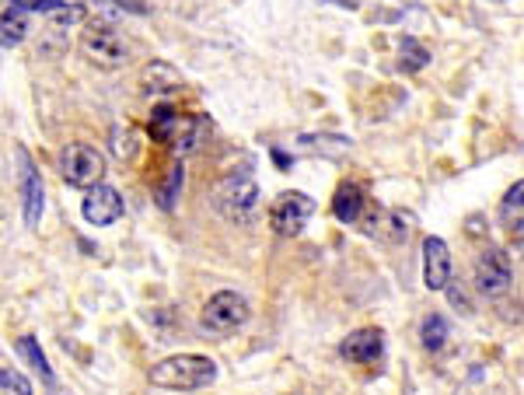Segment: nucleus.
<instances>
[{"label":"nucleus","mask_w":524,"mask_h":395,"mask_svg":"<svg viewBox=\"0 0 524 395\" xmlns=\"http://www.w3.org/2000/svg\"><path fill=\"white\" fill-rule=\"evenodd\" d=\"M217 378V364L210 357L200 354H179L168 357V361L154 364L151 371V385L154 389H168V392H193L203 389Z\"/></svg>","instance_id":"nucleus-1"},{"label":"nucleus","mask_w":524,"mask_h":395,"mask_svg":"<svg viewBox=\"0 0 524 395\" xmlns=\"http://www.w3.org/2000/svg\"><path fill=\"white\" fill-rule=\"evenodd\" d=\"M217 214L228 217L231 224H249L252 214L259 210V186L249 175H228L221 186L210 193Z\"/></svg>","instance_id":"nucleus-2"},{"label":"nucleus","mask_w":524,"mask_h":395,"mask_svg":"<svg viewBox=\"0 0 524 395\" xmlns=\"http://www.w3.org/2000/svg\"><path fill=\"white\" fill-rule=\"evenodd\" d=\"M249 322V301L235 291H217L214 298L203 305V315H200V326L214 336H231L238 329H245Z\"/></svg>","instance_id":"nucleus-3"},{"label":"nucleus","mask_w":524,"mask_h":395,"mask_svg":"<svg viewBox=\"0 0 524 395\" xmlns=\"http://www.w3.org/2000/svg\"><path fill=\"white\" fill-rule=\"evenodd\" d=\"M81 49H84V56H88L91 63H98L102 70H116L130 60L126 39L112 25H105V21H95L91 28H84Z\"/></svg>","instance_id":"nucleus-4"},{"label":"nucleus","mask_w":524,"mask_h":395,"mask_svg":"<svg viewBox=\"0 0 524 395\" xmlns=\"http://www.w3.org/2000/svg\"><path fill=\"white\" fill-rule=\"evenodd\" d=\"M60 175H63V182H70V186L91 189L102 182L105 161L91 144H67L60 151Z\"/></svg>","instance_id":"nucleus-5"},{"label":"nucleus","mask_w":524,"mask_h":395,"mask_svg":"<svg viewBox=\"0 0 524 395\" xmlns=\"http://www.w3.org/2000/svg\"><path fill=\"white\" fill-rule=\"evenodd\" d=\"M311 214H315V200H311L308 193L290 189V193H280L269 203V228L283 238H294L301 235V228L308 224Z\"/></svg>","instance_id":"nucleus-6"},{"label":"nucleus","mask_w":524,"mask_h":395,"mask_svg":"<svg viewBox=\"0 0 524 395\" xmlns=\"http://www.w3.org/2000/svg\"><path fill=\"white\" fill-rule=\"evenodd\" d=\"M514 284V270H511V259H507L504 249L497 245H486L476 259V287L486 294V298H504Z\"/></svg>","instance_id":"nucleus-7"},{"label":"nucleus","mask_w":524,"mask_h":395,"mask_svg":"<svg viewBox=\"0 0 524 395\" xmlns=\"http://www.w3.org/2000/svg\"><path fill=\"white\" fill-rule=\"evenodd\" d=\"M18 193H21V217H25L28 228H35L42 221V207H46V189H42V175L35 172L25 147H18Z\"/></svg>","instance_id":"nucleus-8"},{"label":"nucleus","mask_w":524,"mask_h":395,"mask_svg":"<svg viewBox=\"0 0 524 395\" xmlns=\"http://www.w3.org/2000/svg\"><path fill=\"white\" fill-rule=\"evenodd\" d=\"M81 214H84V221L88 224L105 228V224H112V221L123 217V196H119L112 186H105V182H98V186H91V193L84 196Z\"/></svg>","instance_id":"nucleus-9"},{"label":"nucleus","mask_w":524,"mask_h":395,"mask_svg":"<svg viewBox=\"0 0 524 395\" xmlns=\"http://www.w3.org/2000/svg\"><path fill=\"white\" fill-rule=\"evenodd\" d=\"M423 284H427L430 291H448L451 249L444 238H427V242H423Z\"/></svg>","instance_id":"nucleus-10"},{"label":"nucleus","mask_w":524,"mask_h":395,"mask_svg":"<svg viewBox=\"0 0 524 395\" xmlns=\"http://www.w3.org/2000/svg\"><path fill=\"white\" fill-rule=\"evenodd\" d=\"M339 354L353 364H374L385 354V336H381V329H357V333H350L343 340Z\"/></svg>","instance_id":"nucleus-11"},{"label":"nucleus","mask_w":524,"mask_h":395,"mask_svg":"<svg viewBox=\"0 0 524 395\" xmlns=\"http://www.w3.org/2000/svg\"><path fill=\"white\" fill-rule=\"evenodd\" d=\"M140 88L144 95H154V98H165V95H175L182 88V74L165 60H151L144 70H140Z\"/></svg>","instance_id":"nucleus-12"},{"label":"nucleus","mask_w":524,"mask_h":395,"mask_svg":"<svg viewBox=\"0 0 524 395\" xmlns=\"http://www.w3.org/2000/svg\"><path fill=\"white\" fill-rule=\"evenodd\" d=\"M207 137H210V119L179 116V126H175V137H172V151L179 154V158H186V154L200 151Z\"/></svg>","instance_id":"nucleus-13"},{"label":"nucleus","mask_w":524,"mask_h":395,"mask_svg":"<svg viewBox=\"0 0 524 395\" xmlns=\"http://www.w3.org/2000/svg\"><path fill=\"white\" fill-rule=\"evenodd\" d=\"M364 189L357 186V182H343V186L336 189V196H332V214L339 217L343 224H360L364 221Z\"/></svg>","instance_id":"nucleus-14"},{"label":"nucleus","mask_w":524,"mask_h":395,"mask_svg":"<svg viewBox=\"0 0 524 395\" xmlns=\"http://www.w3.org/2000/svg\"><path fill=\"white\" fill-rule=\"evenodd\" d=\"M448 336H451V326L444 315H427L420 326V343L423 350H430V354H441L444 347H448Z\"/></svg>","instance_id":"nucleus-15"},{"label":"nucleus","mask_w":524,"mask_h":395,"mask_svg":"<svg viewBox=\"0 0 524 395\" xmlns=\"http://www.w3.org/2000/svg\"><path fill=\"white\" fill-rule=\"evenodd\" d=\"M500 224H507L514 231L524 228V179L514 182L504 200H500Z\"/></svg>","instance_id":"nucleus-16"},{"label":"nucleus","mask_w":524,"mask_h":395,"mask_svg":"<svg viewBox=\"0 0 524 395\" xmlns=\"http://www.w3.org/2000/svg\"><path fill=\"white\" fill-rule=\"evenodd\" d=\"M179 109H172V105H161V109H154L151 116V137L158 140V144L172 147V137H175V126H179Z\"/></svg>","instance_id":"nucleus-17"},{"label":"nucleus","mask_w":524,"mask_h":395,"mask_svg":"<svg viewBox=\"0 0 524 395\" xmlns=\"http://www.w3.org/2000/svg\"><path fill=\"white\" fill-rule=\"evenodd\" d=\"M182 182H186V168H182V161H175V165L168 168V179L161 182V189H158V207L161 210H175L179 193H182Z\"/></svg>","instance_id":"nucleus-18"},{"label":"nucleus","mask_w":524,"mask_h":395,"mask_svg":"<svg viewBox=\"0 0 524 395\" xmlns=\"http://www.w3.org/2000/svg\"><path fill=\"white\" fill-rule=\"evenodd\" d=\"M14 354H18L21 361L32 364V368L39 371L46 382H53V371H49V361H46V354L39 350V343H35V336H21V340L14 343Z\"/></svg>","instance_id":"nucleus-19"},{"label":"nucleus","mask_w":524,"mask_h":395,"mask_svg":"<svg viewBox=\"0 0 524 395\" xmlns=\"http://www.w3.org/2000/svg\"><path fill=\"white\" fill-rule=\"evenodd\" d=\"M427 63H430L427 46H420L416 39H406V42H402V67H406V70H423Z\"/></svg>","instance_id":"nucleus-20"},{"label":"nucleus","mask_w":524,"mask_h":395,"mask_svg":"<svg viewBox=\"0 0 524 395\" xmlns=\"http://www.w3.org/2000/svg\"><path fill=\"white\" fill-rule=\"evenodd\" d=\"M25 18H21V14H14L11 7H7L4 11V49H14L18 46L21 39H25Z\"/></svg>","instance_id":"nucleus-21"},{"label":"nucleus","mask_w":524,"mask_h":395,"mask_svg":"<svg viewBox=\"0 0 524 395\" xmlns=\"http://www.w3.org/2000/svg\"><path fill=\"white\" fill-rule=\"evenodd\" d=\"M409 231H413V214H402V210H392L385 221V235L392 238V242H402V238H409Z\"/></svg>","instance_id":"nucleus-22"},{"label":"nucleus","mask_w":524,"mask_h":395,"mask_svg":"<svg viewBox=\"0 0 524 395\" xmlns=\"http://www.w3.org/2000/svg\"><path fill=\"white\" fill-rule=\"evenodd\" d=\"M112 151H116L119 158H133V154H137V133L133 130L123 133V126H116V130H112Z\"/></svg>","instance_id":"nucleus-23"},{"label":"nucleus","mask_w":524,"mask_h":395,"mask_svg":"<svg viewBox=\"0 0 524 395\" xmlns=\"http://www.w3.org/2000/svg\"><path fill=\"white\" fill-rule=\"evenodd\" d=\"M0 389H4L7 395H14V392H18V395H28V392H32V382H28L25 375H18V371L4 368V371H0Z\"/></svg>","instance_id":"nucleus-24"},{"label":"nucleus","mask_w":524,"mask_h":395,"mask_svg":"<svg viewBox=\"0 0 524 395\" xmlns=\"http://www.w3.org/2000/svg\"><path fill=\"white\" fill-rule=\"evenodd\" d=\"M53 14V25H77V21H84V7L81 4H74V7H56V11H49Z\"/></svg>","instance_id":"nucleus-25"},{"label":"nucleus","mask_w":524,"mask_h":395,"mask_svg":"<svg viewBox=\"0 0 524 395\" xmlns=\"http://www.w3.org/2000/svg\"><path fill=\"white\" fill-rule=\"evenodd\" d=\"M7 4L21 7V11H56V7H63V0H7Z\"/></svg>","instance_id":"nucleus-26"},{"label":"nucleus","mask_w":524,"mask_h":395,"mask_svg":"<svg viewBox=\"0 0 524 395\" xmlns=\"http://www.w3.org/2000/svg\"><path fill=\"white\" fill-rule=\"evenodd\" d=\"M448 294H451V301H455V305H462L465 312H469V298H465V294L458 291V287H451V284H448Z\"/></svg>","instance_id":"nucleus-27"},{"label":"nucleus","mask_w":524,"mask_h":395,"mask_svg":"<svg viewBox=\"0 0 524 395\" xmlns=\"http://www.w3.org/2000/svg\"><path fill=\"white\" fill-rule=\"evenodd\" d=\"M329 4H336V7H350V11H353V7H360V0H329Z\"/></svg>","instance_id":"nucleus-28"}]
</instances>
